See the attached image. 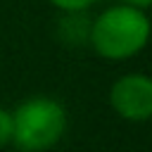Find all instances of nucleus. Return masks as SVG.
<instances>
[{
    "mask_svg": "<svg viewBox=\"0 0 152 152\" xmlns=\"http://www.w3.org/2000/svg\"><path fill=\"white\" fill-rule=\"evenodd\" d=\"M147 12L126 2H116L90 21L88 45L107 62H126L147 45Z\"/></svg>",
    "mask_w": 152,
    "mask_h": 152,
    "instance_id": "f257e3e1",
    "label": "nucleus"
},
{
    "mask_svg": "<svg viewBox=\"0 0 152 152\" xmlns=\"http://www.w3.org/2000/svg\"><path fill=\"white\" fill-rule=\"evenodd\" d=\"M69 116L59 100L31 95L12 109V145L21 152H48L66 133Z\"/></svg>",
    "mask_w": 152,
    "mask_h": 152,
    "instance_id": "f03ea898",
    "label": "nucleus"
},
{
    "mask_svg": "<svg viewBox=\"0 0 152 152\" xmlns=\"http://www.w3.org/2000/svg\"><path fill=\"white\" fill-rule=\"evenodd\" d=\"M109 107L124 121H147L152 116V78L140 71L119 76L109 88Z\"/></svg>",
    "mask_w": 152,
    "mask_h": 152,
    "instance_id": "7ed1b4c3",
    "label": "nucleus"
},
{
    "mask_svg": "<svg viewBox=\"0 0 152 152\" xmlns=\"http://www.w3.org/2000/svg\"><path fill=\"white\" fill-rule=\"evenodd\" d=\"M90 17L88 12H62V19L57 24V36L66 45H86L90 33Z\"/></svg>",
    "mask_w": 152,
    "mask_h": 152,
    "instance_id": "20e7f679",
    "label": "nucleus"
},
{
    "mask_svg": "<svg viewBox=\"0 0 152 152\" xmlns=\"http://www.w3.org/2000/svg\"><path fill=\"white\" fill-rule=\"evenodd\" d=\"M59 12H88L97 0H48Z\"/></svg>",
    "mask_w": 152,
    "mask_h": 152,
    "instance_id": "39448f33",
    "label": "nucleus"
},
{
    "mask_svg": "<svg viewBox=\"0 0 152 152\" xmlns=\"http://www.w3.org/2000/svg\"><path fill=\"white\" fill-rule=\"evenodd\" d=\"M12 145V112L0 107V150Z\"/></svg>",
    "mask_w": 152,
    "mask_h": 152,
    "instance_id": "423d86ee",
    "label": "nucleus"
},
{
    "mask_svg": "<svg viewBox=\"0 0 152 152\" xmlns=\"http://www.w3.org/2000/svg\"><path fill=\"white\" fill-rule=\"evenodd\" d=\"M116 2H126V5H133V7H140V10H147L152 5V0H116Z\"/></svg>",
    "mask_w": 152,
    "mask_h": 152,
    "instance_id": "0eeeda50",
    "label": "nucleus"
}]
</instances>
